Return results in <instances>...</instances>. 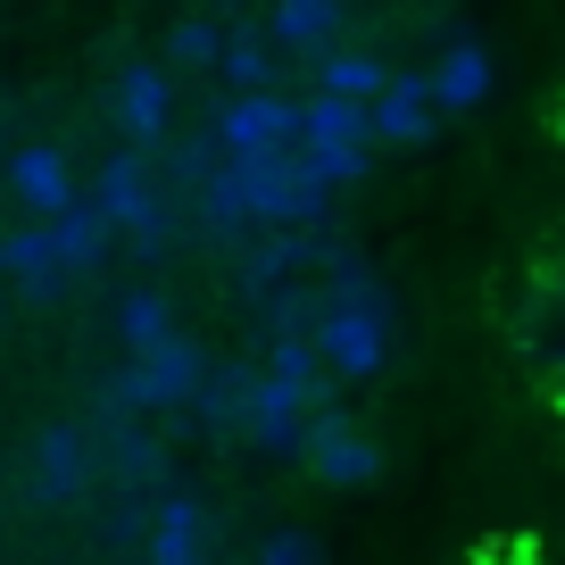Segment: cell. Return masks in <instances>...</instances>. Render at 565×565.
<instances>
[{
  "instance_id": "ffe728a7",
  "label": "cell",
  "mask_w": 565,
  "mask_h": 565,
  "mask_svg": "<svg viewBox=\"0 0 565 565\" xmlns=\"http://www.w3.org/2000/svg\"><path fill=\"white\" fill-rule=\"evenodd\" d=\"M216 84L225 92H275V34H266V25H225V42H216Z\"/></svg>"
},
{
  "instance_id": "9c48e42d",
  "label": "cell",
  "mask_w": 565,
  "mask_h": 565,
  "mask_svg": "<svg viewBox=\"0 0 565 565\" xmlns=\"http://www.w3.org/2000/svg\"><path fill=\"white\" fill-rule=\"evenodd\" d=\"M515 358L541 374L548 391L565 383V275H541L515 308Z\"/></svg>"
},
{
  "instance_id": "484cf974",
  "label": "cell",
  "mask_w": 565,
  "mask_h": 565,
  "mask_svg": "<svg viewBox=\"0 0 565 565\" xmlns=\"http://www.w3.org/2000/svg\"><path fill=\"white\" fill-rule=\"evenodd\" d=\"M167 333H175V308H167V291H150V282H141V291H125V300H117V341H125V350H150V341H167Z\"/></svg>"
},
{
  "instance_id": "7a4b0ae2",
  "label": "cell",
  "mask_w": 565,
  "mask_h": 565,
  "mask_svg": "<svg viewBox=\"0 0 565 565\" xmlns=\"http://www.w3.org/2000/svg\"><path fill=\"white\" fill-rule=\"evenodd\" d=\"M242 167V192H249V216L258 233H282V225H324V183L300 167V141L291 150H258V159H233Z\"/></svg>"
},
{
  "instance_id": "8fae6325",
  "label": "cell",
  "mask_w": 565,
  "mask_h": 565,
  "mask_svg": "<svg viewBox=\"0 0 565 565\" xmlns=\"http://www.w3.org/2000/svg\"><path fill=\"white\" fill-rule=\"evenodd\" d=\"M0 275L18 282L25 300H67V291H75V266L58 258V242H51V225H42V216L0 242Z\"/></svg>"
},
{
  "instance_id": "5b68a950",
  "label": "cell",
  "mask_w": 565,
  "mask_h": 565,
  "mask_svg": "<svg viewBox=\"0 0 565 565\" xmlns=\"http://www.w3.org/2000/svg\"><path fill=\"white\" fill-rule=\"evenodd\" d=\"M391 324H399V317H366V308H333V300H324L308 333H317L333 383H374V374L391 366Z\"/></svg>"
},
{
  "instance_id": "44dd1931",
  "label": "cell",
  "mask_w": 565,
  "mask_h": 565,
  "mask_svg": "<svg viewBox=\"0 0 565 565\" xmlns=\"http://www.w3.org/2000/svg\"><path fill=\"white\" fill-rule=\"evenodd\" d=\"M216 167H225V141H216V125H209L200 141H159V150H150V175H159L175 200H192L200 183L216 175Z\"/></svg>"
},
{
  "instance_id": "cb8c5ba5",
  "label": "cell",
  "mask_w": 565,
  "mask_h": 565,
  "mask_svg": "<svg viewBox=\"0 0 565 565\" xmlns=\"http://www.w3.org/2000/svg\"><path fill=\"white\" fill-rule=\"evenodd\" d=\"M300 141H374V134H366V100L308 84V100H300Z\"/></svg>"
},
{
  "instance_id": "9a60e30c",
  "label": "cell",
  "mask_w": 565,
  "mask_h": 565,
  "mask_svg": "<svg viewBox=\"0 0 565 565\" xmlns=\"http://www.w3.org/2000/svg\"><path fill=\"white\" fill-rule=\"evenodd\" d=\"M150 192H159V175H150V150H134V141H125V150H108L100 175H92V209H100L117 233L141 216V200H150Z\"/></svg>"
},
{
  "instance_id": "7402d4cb",
  "label": "cell",
  "mask_w": 565,
  "mask_h": 565,
  "mask_svg": "<svg viewBox=\"0 0 565 565\" xmlns=\"http://www.w3.org/2000/svg\"><path fill=\"white\" fill-rule=\"evenodd\" d=\"M266 374H282V383H300L308 399H333V366H324V350H317V333H275L266 341Z\"/></svg>"
},
{
  "instance_id": "83f0119b",
  "label": "cell",
  "mask_w": 565,
  "mask_h": 565,
  "mask_svg": "<svg viewBox=\"0 0 565 565\" xmlns=\"http://www.w3.org/2000/svg\"><path fill=\"white\" fill-rule=\"evenodd\" d=\"M258 565H324V548H317V532L282 524V532H266V541H258Z\"/></svg>"
},
{
  "instance_id": "f546056e",
  "label": "cell",
  "mask_w": 565,
  "mask_h": 565,
  "mask_svg": "<svg viewBox=\"0 0 565 565\" xmlns=\"http://www.w3.org/2000/svg\"><path fill=\"white\" fill-rule=\"evenodd\" d=\"M557 407H565V383H557Z\"/></svg>"
},
{
  "instance_id": "277c9868",
  "label": "cell",
  "mask_w": 565,
  "mask_h": 565,
  "mask_svg": "<svg viewBox=\"0 0 565 565\" xmlns=\"http://www.w3.org/2000/svg\"><path fill=\"white\" fill-rule=\"evenodd\" d=\"M108 117H117V134L134 141V150H159V141L175 134V75H167L159 58H125V67L108 75Z\"/></svg>"
},
{
  "instance_id": "ba28073f",
  "label": "cell",
  "mask_w": 565,
  "mask_h": 565,
  "mask_svg": "<svg viewBox=\"0 0 565 565\" xmlns=\"http://www.w3.org/2000/svg\"><path fill=\"white\" fill-rule=\"evenodd\" d=\"M441 125V100H433V75H383V92L366 100V134L383 150H424Z\"/></svg>"
},
{
  "instance_id": "30bf717a",
  "label": "cell",
  "mask_w": 565,
  "mask_h": 565,
  "mask_svg": "<svg viewBox=\"0 0 565 565\" xmlns=\"http://www.w3.org/2000/svg\"><path fill=\"white\" fill-rule=\"evenodd\" d=\"M308 391L282 383V374L258 366V383H249V441L266 449V458H300V433H308Z\"/></svg>"
},
{
  "instance_id": "5bb4252c",
  "label": "cell",
  "mask_w": 565,
  "mask_h": 565,
  "mask_svg": "<svg viewBox=\"0 0 565 565\" xmlns=\"http://www.w3.org/2000/svg\"><path fill=\"white\" fill-rule=\"evenodd\" d=\"M150 565H209V508L192 491H159V508H150Z\"/></svg>"
},
{
  "instance_id": "3957f363",
  "label": "cell",
  "mask_w": 565,
  "mask_h": 565,
  "mask_svg": "<svg viewBox=\"0 0 565 565\" xmlns=\"http://www.w3.org/2000/svg\"><path fill=\"white\" fill-rule=\"evenodd\" d=\"M300 466L324 482V491H366V482H383V449L366 441L350 424V407L324 399L308 407V433H300Z\"/></svg>"
},
{
  "instance_id": "603a6c76",
  "label": "cell",
  "mask_w": 565,
  "mask_h": 565,
  "mask_svg": "<svg viewBox=\"0 0 565 565\" xmlns=\"http://www.w3.org/2000/svg\"><path fill=\"white\" fill-rule=\"evenodd\" d=\"M383 58H366V51H341V42H324L317 58H308V84L317 92H350V100H374L383 92Z\"/></svg>"
},
{
  "instance_id": "7c38bea8",
  "label": "cell",
  "mask_w": 565,
  "mask_h": 565,
  "mask_svg": "<svg viewBox=\"0 0 565 565\" xmlns=\"http://www.w3.org/2000/svg\"><path fill=\"white\" fill-rule=\"evenodd\" d=\"M9 192H18V209L58 216V209L75 200V167H67V150H58V141H18V150H9Z\"/></svg>"
},
{
  "instance_id": "ac0fdd59",
  "label": "cell",
  "mask_w": 565,
  "mask_h": 565,
  "mask_svg": "<svg viewBox=\"0 0 565 565\" xmlns=\"http://www.w3.org/2000/svg\"><path fill=\"white\" fill-rule=\"evenodd\" d=\"M192 225L209 233V242H249V233H258V216H249V192H242V167H233V159L192 192Z\"/></svg>"
},
{
  "instance_id": "d4e9b609",
  "label": "cell",
  "mask_w": 565,
  "mask_h": 565,
  "mask_svg": "<svg viewBox=\"0 0 565 565\" xmlns=\"http://www.w3.org/2000/svg\"><path fill=\"white\" fill-rule=\"evenodd\" d=\"M300 167L324 183V192H350V183H366L374 141H300Z\"/></svg>"
},
{
  "instance_id": "8992f818",
  "label": "cell",
  "mask_w": 565,
  "mask_h": 565,
  "mask_svg": "<svg viewBox=\"0 0 565 565\" xmlns=\"http://www.w3.org/2000/svg\"><path fill=\"white\" fill-rule=\"evenodd\" d=\"M216 141H225V159L291 150V141H300V100H282V92H233V100L216 108Z\"/></svg>"
},
{
  "instance_id": "4316f807",
  "label": "cell",
  "mask_w": 565,
  "mask_h": 565,
  "mask_svg": "<svg viewBox=\"0 0 565 565\" xmlns=\"http://www.w3.org/2000/svg\"><path fill=\"white\" fill-rule=\"evenodd\" d=\"M216 42H225V25H209V18H175V25H167V67H183V75H216Z\"/></svg>"
},
{
  "instance_id": "52a82bcc",
  "label": "cell",
  "mask_w": 565,
  "mask_h": 565,
  "mask_svg": "<svg viewBox=\"0 0 565 565\" xmlns=\"http://www.w3.org/2000/svg\"><path fill=\"white\" fill-rule=\"evenodd\" d=\"M92 475H100V458H92V433H84V424H42V433H34V482H25V491H34L42 508L84 499Z\"/></svg>"
},
{
  "instance_id": "d6986e66",
  "label": "cell",
  "mask_w": 565,
  "mask_h": 565,
  "mask_svg": "<svg viewBox=\"0 0 565 565\" xmlns=\"http://www.w3.org/2000/svg\"><path fill=\"white\" fill-rule=\"evenodd\" d=\"M42 225H51L58 258H67L75 275H100V266H108V242H117V225H108V216L92 209L84 192H75V200H67V209H58V216H42Z\"/></svg>"
},
{
  "instance_id": "e0dca14e",
  "label": "cell",
  "mask_w": 565,
  "mask_h": 565,
  "mask_svg": "<svg viewBox=\"0 0 565 565\" xmlns=\"http://www.w3.org/2000/svg\"><path fill=\"white\" fill-rule=\"evenodd\" d=\"M341 18H350V0H275V9H266V34H275V51L317 58L324 42H341Z\"/></svg>"
},
{
  "instance_id": "4fadbf2b",
  "label": "cell",
  "mask_w": 565,
  "mask_h": 565,
  "mask_svg": "<svg viewBox=\"0 0 565 565\" xmlns=\"http://www.w3.org/2000/svg\"><path fill=\"white\" fill-rule=\"evenodd\" d=\"M249 383H258L249 366H209L183 416H192L209 441H249Z\"/></svg>"
},
{
  "instance_id": "6da1fadb",
  "label": "cell",
  "mask_w": 565,
  "mask_h": 565,
  "mask_svg": "<svg viewBox=\"0 0 565 565\" xmlns=\"http://www.w3.org/2000/svg\"><path fill=\"white\" fill-rule=\"evenodd\" d=\"M200 374H209V350L175 324L167 341H150L134 366H117L100 383V416H183L192 391H200Z\"/></svg>"
},
{
  "instance_id": "2e32d148",
  "label": "cell",
  "mask_w": 565,
  "mask_h": 565,
  "mask_svg": "<svg viewBox=\"0 0 565 565\" xmlns=\"http://www.w3.org/2000/svg\"><path fill=\"white\" fill-rule=\"evenodd\" d=\"M433 100H441V117H466V108L491 100V51L482 42H449L441 58H433Z\"/></svg>"
},
{
  "instance_id": "f1b7e54d",
  "label": "cell",
  "mask_w": 565,
  "mask_h": 565,
  "mask_svg": "<svg viewBox=\"0 0 565 565\" xmlns=\"http://www.w3.org/2000/svg\"><path fill=\"white\" fill-rule=\"evenodd\" d=\"M0 308H9V275H0Z\"/></svg>"
}]
</instances>
